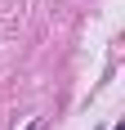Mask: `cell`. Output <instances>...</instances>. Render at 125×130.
I'll return each instance as SVG.
<instances>
[{
    "label": "cell",
    "mask_w": 125,
    "mask_h": 130,
    "mask_svg": "<svg viewBox=\"0 0 125 130\" xmlns=\"http://www.w3.org/2000/svg\"><path fill=\"white\" fill-rule=\"evenodd\" d=\"M31 130H40V121H36V126H31Z\"/></svg>",
    "instance_id": "6da1fadb"
},
{
    "label": "cell",
    "mask_w": 125,
    "mask_h": 130,
    "mask_svg": "<svg viewBox=\"0 0 125 130\" xmlns=\"http://www.w3.org/2000/svg\"><path fill=\"white\" fill-rule=\"evenodd\" d=\"M116 130H125V126H116Z\"/></svg>",
    "instance_id": "7a4b0ae2"
}]
</instances>
